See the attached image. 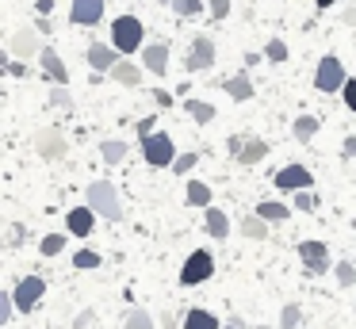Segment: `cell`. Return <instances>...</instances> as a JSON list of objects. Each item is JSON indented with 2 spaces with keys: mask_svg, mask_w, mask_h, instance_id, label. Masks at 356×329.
<instances>
[{
  "mask_svg": "<svg viewBox=\"0 0 356 329\" xmlns=\"http://www.w3.org/2000/svg\"><path fill=\"white\" fill-rule=\"evenodd\" d=\"M88 207H92L100 218H108V222H119L123 218V199H119V191H115V184H108V180H92L88 184Z\"/></svg>",
  "mask_w": 356,
  "mask_h": 329,
  "instance_id": "1",
  "label": "cell"
},
{
  "mask_svg": "<svg viewBox=\"0 0 356 329\" xmlns=\"http://www.w3.org/2000/svg\"><path fill=\"white\" fill-rule=\"evenodd\" d=\"M142 42H146V31H142V23L134 19V15H119V19L111 23V46H115L119 54L142 50Z\"/></svg>",
  "mask_w": 356,
  "mask_h": 329,
  "instance_id": "2",
  "label": "cell"
},
{
  "mask_svg": "<svg viewBox=\"0 0 356 329\" xmlns=\"http://www.w3.org/2000/svg\"><path fill=\"white\" fill-rule=\"evenodd\" d=\"M142 157L154 168H172L177 165V145H172L169 134H149V138H142Z\"/></svg>",
  "mask_w": 356,
  "mask_h": 329,
  "instance_id": "3",
  "label": "cell"
},
{
  "mask_svg": "<svg viewBox=\"0 0 356 329\" xmlns=\"http://www.w3.org/2000/svg\"><path fill=\"white\" fill-rule=\"evenodd\" d=\"M211 275H215V257H211L207 249L188 252V257H184V268H180V283H184V287H195V283L211 280Z\"/></svg>",
  "mask_w": 356,
  "mask_h": 329,
  "instance_id": "4",
  "label": "cell"
},
{
  "mask_svg": "<svg viewBox=\"0 0 356 329\" xmlns=\"http://www.w3.org/2000/svg\"><path fill=\"white\" fill-rule=\"evenodd\" d=\"M348 77H345V65H341L337 54H325L322 61H318V73H314V88L318 92H337L345 88Z\"/></svg>",
  "mask_w": 356,
  "mask_h": 329,
  "instance_id": "5",
  "label": "cell"
},
{
  "mask_svg": "<svg viewBox=\"0 0 356 329\" xmlns=\"http://www.w3.org/2000/svg\"><path fill=\"white\" fill-rule=\"evenodd\" d=\"M42 291H47V280H42V275H24V280L16 283V291H12V295H16V310L31 314L35 306L42 303Z\"/></svg>",
  "mask_w": 356,
  "mask_h": 329,
  "instance_id": "6",
  "label": "cell"
},
{
  "mask_svg": "<svg viewBox=\"0 0 356 329\" xmlns=\"http://www.w3.org/2000/svg\"><path fill=\"white\" fill-rule=\"evenodd\" d=\"M272 180H276L280 191H310L314 188V176H310L307 165H284Z\"/></svg>",
  "mask_w": 356,
  "mask_h": 329,
  "instance_id": "7",
  "label": "cell"
},
{
  "mask_svg": "<svg viewBox=\"0 0 356 329\" xmlns=\"http://www.w3.org/2000/svg\"><path fill=\"white\" fill-rule=\"evenodd\" d=\"M299 260H302V268H307L310 275L330 272V249H325V241H302L299 245Z\"/></svg>",
  "mask_w": 356,
  "mask_h": 329,
  "instance_id": "8",
  "label": "cell"
},
{
  "mask_svg": "<svg viewBox=\"0 0 356 329\" xmlns=\"http://www.w3.org/2000/svg\"><path fill=\"white\" fill-rule=\"evenodd\" d=\"M8 50H12V58H16V61H27V58H39L47 46L39 42V31H35V27H19L16 35H12Z\"/></svg>",
  "mask_w": 356,
  "mask_h": 329,
  "instance_id": "9",
  "label": "cell"
},
{
  "mask_svg": "<svg viewBox=\"0 0 356 329\" xmlns=\"http://www.w3.org/2000/svg\"><path fill=\"white\" fill-rule=\"evenodd\" d=\"M35 153H39V157H47V161H62L65 153H70V142H65L62 138V130H39V134H35Z\"/></svg>",
  "mask_w": 356,
  "mask_h": 329,
  "instance_id": "10",
  "label": "cell"
},
{
  "mask_svg": "<svg viewBox=\"0 0 356 329\" xmlns=\"http://www.w3.org/2000/svg\"><path fill=\"white\" fill-rule=\"evenodd\" d=\"M211 65H215V42H211L207 35H195L184 69H188V73H200V69H211Z\"/></svg>",
  "mask_w": 356,
  "mask_h": 329,
  "instance_id": "11",
  "label": "cell"
},
{
  "mask_svg": "<svg viewBox=\"0 0 356 329\" xmlns=\"http://www.w3.org/2000/svg\"><path fill=\"white\" fill-rule=\"evenodd\" d=\"M70 19L77 23V27H92V23H100L104 19V0H73Z\"/></svg>",
  "mask_w": 356,
  "mask_h": 329,
  "instance_id": "12",
  "label": "cell"
},
{
  "mask_svg": "<svg viewBox=\"0 0 356 329\" xmlns=\"http://www.w3.org/2000/svg\"><path fill=\"white\" fill-rule=\"evenodd\" d=\"M96 218H100V214L92 211V207H73L70 214H65V226H70V234H77V237H88L96 230Z\"/></svg>",
  "mask_w": 356,
  "mask_h": 329,
  "instance_id": "13",
  "label": "cell"
},
{
  "mask_svg": "<svg viewBox=\"0 0 356 329\" xmlns=\"http://www.w3.org/2000/svg\"><path fill=\"white\" fill-rule=\"evenodd\" d=\"M142 65L154 77H161L165 69H169V42H146L142 46Z\"/></svg>",
  "mask_w": 356,
  "mask_h": 329,
  "instance_id": "14",
  "label": "cell"
},
{
  "mask_svg": "<svg viewBox=\"0 0 356 329\" xmlns=\"http://www.w3.org/2000/svg\"><path fill=\"white\" fill-rule=\"evenodd\" d=\"M39 65H42V73H47L50 81L58 84V88H65V81H70V69H65V61L58 58L54 46H47V50L39 54Z\"/></svg>",
  "mask_w": 356,
  "mask_h": 329,
  "instance_id": "15",
  "label": "cell"
},
{
  "mask_svg": "<svg viewBox=\"0 0 356 329\" xmlns=\"http://www.w3.org/2000/svg\"><path fill=\"white\" fill-rule=\"evenodd\" d=\"M115 54H119L115 46H108V42H92V46H88V65L100 69V73H111V69L119 65Z\"/></svg>",
  "mask_w": 356,
  "mask_h": 329,
  "instance_id": "16",
  "label": "cell"
},
{
  "mask_svg": "<svg viewBox=\"0 0 356 329\" xmlns=\"http://www.w3.org/2000/svg\"><path fill=\"white\" fill-rule=\"evenodd\" d=\"M203 230H207V237H215V241H226V237H230V218H226V211L207 207V211H203Z\"/></svg>",
  "mask_w": 356,
  "mask_h": 329,
  "instance_id": "17",
  "label": "cell"
},
{
  "mask_svg": "<svg viewBox=\"0 0 356 329\" xmlns=\"http://www.w3.org/2000/svg\"><path fill=\"white\" fill-rule=\"evenodd\" d=\"M222 88H226V96L230 99H238V104H245V99H253V81H249V73H238V77H230V81H222Z\"/></svg>",
  "mask_w": 356,
  "mask_h": 329,
  "instance_id": "18",
  "label": "cell"
},
{
  "mask_svg": "<svg viewBox=\"0 0 356 329\" xmlns=\"http://www.w3.org/2000/svg\"><path fill=\"white\" fill-rule=\"evenodd\" d=\"M184 329H222L218 326V318L211 310H203V306H195V310L184 314Z\"/></svg>",
  "mask_w": 356,
  "mask_h": 329,
  "instance_id": "19",
  "label": "cell"
},
{
  "mask_svg": "<svg viewBox=\"0 0 356 329\" xmlns=\"http://www.w3.org/2000/svg\"><path fill=\"white\" fill-rule=\"evenodd\" d=\"M108 77H111V81H119V84H127V88H138V84H142V69L131 65V61H119Z\"/></svg>",
  "mask_w": 356,
  "mask_h": 329,
  "instance_id": "20",
  "label": "cell"
},
{
  "mask_svg": "<svg viewBox=\"0 0 356 329\" xmlns=\"http://www.w3.org/2000/svg\"><path fill=\"white\" fill-rule=\"evenodd\" d=\"M257 214H261L264 222H287V218H291V207L280 203V199H264V203L257 207Z\"/></svg>",
  "mask_w": 356,
  "mask_h": 329,
  "instance_id": "21",
  "label": "cell"
},
{
  "mask_svg": "<svg viewBox=\"0 0 356 329\" xmlns=\"http://www.w3.org/2000/svg\"><path fill=\"white\" fill-rule=\"evenodd\" d=\"M268 157V142H261V138H249L245 150L238 153V165H257V161Z\"/></svg>",
  "mask_w": 356,
  "mask_h": 329,
  "instance_id": "22",
  "label": "cell"
},
{
  "mask_svg": "<svg viewBox=\"0 0 356 329\" xmlns=\"http://www.w3.org/2000/svg\"><path fill=\"white\" fill-rule=\"evenodd\" d=\"M238 230L245 237H253V241H264V237H268V222H264L261 214H245V218L238 222Z\"/></svg>",
  "mask_w": 356,
  "mask_h": 329,
  "instance_id": "23",
  "label": "cell"
},
{
  "mask_svg": "<svg viewBox=\"0 0 356 329\" xmlns=\"http://www.w3.org/2000/svg\"><path fill=\"white\" fill-rule=\"evenodd\" d=\"M318 127H322V122H318L314 115H299V119L291 122V134H295V142H310V138L318 134Z\"/></svg>",
  "mask_w": 356,
  "mask_h": 329,
  "instance_id": "24",
  "label": "cell"
},
{
  "mask_svg": "<svg viewBox=\"0 0 356 329\" xmlns=\"http://www.w3.org/2000/svg\"><path fill=\"white\" fill-rule=\"evenodd\" d=\"M184 111L192 115L200 127H207V122L215 119V104H203V99H184Z\"/></svg>",
  "mask_w": 356,
  "mask_h": 329,
  "instance_id": "25",
  "label": "cell"
},
{
  "mask_svg": "<svg viewBox=\"0 0 356 329\" xmlns=\"http://www.w3.org/2000/svg\"><path fill=\"white\" fill-rule=\"evenodd\" d=\"M184 199L192 207H203V211H207V207H211V188L203 180H192V184H188V191H184Z\"/></svg>",
  "mask_w": 356,
  "mask_h": 329,
  "instance_id": "26",
  "label": "cell"
},
{
  "mask_svg": "<svg viewBox=\"0 0 356 329\" xmlns=\"http://www.w3.org/2000/svg\"><path fill=\"white\" fill-rule=\"evenodd\" d=\"M100 157L108 161V165H123V161H127V142H119V138L100 142Z\"/></svg>",
  "mask_w": 356,
  "mask_h": 329,
  "instance_id": "27",
  "label": "cell"
},
{
  "mask_svg": "<svg viewBox=\"0 0 356 329\" xmlns=\"http://www.w3.org/2000/svg\"><path fill=\"white\" fill-rule=\"evenodd\" d=\"M127 329H157L154 326V314L149 310H138V306H134V310H127Z\"/></svg>",
  "mask_w": 356,
  "mask_h": 329,
  "instance_id": "28",
  "label": "cell"
},
{
  "mask_svg": "<svg viewBox=\"0 0 356 329\" xmlns=\"http://www.w3.org/2000/svg\"><path fill=\"white\" fill-rule=\"evenodd\" d=\"M299 321H302L299 303H287L284 310H280V329H299Z\"/></svg>",
  "mask_w": 356,
  "mask_h": 329,
  "instance_id": "29",
  "label": "cell"
},
{
  "mask_svg": "<svg viewBox=\"0 0 356 329\" xmlns=\"http://www.w3.org/2000/svg\"><path fill=\"white\" fill-rule=\"evenodd\" d=\"M172 12H177L180 19H195V15H203V0H177Z\"/></svg>",
  "mask_w": 356,
  "mask_h": 329,
  "instance_id": "30",
  "label": "cell"
},
{
  "mask_svg": "<svg viewBox=\"0 0 356 329\" xmlns=\"http://www.w3.org/2000/svg\"><path fill=\"white\" fill-rule=\"evenodd\" d=\"M39 249H42V257H58V252L65 249V234H47Z\"/></svg>",
  "mask_w": 356,
  "mask_h": 329,
  "instance_id": "31",
  "label": "cell"
},
{
  "mask_svg": "<svg viewBox=\"0 0 356 329\" xmlns=\"http://www.w3.org/2000/svg\"><path fill=\"white\" fill-rule=\"evenodd\" d=\"M100 252H96V249H81L77 252V257H73V268H81V272H85V268H100Z\"/></svg>",
  "mask_w": 356,
  "mask_h": 329,
  "instance_id": "32",
  "label": "cell"
},
{
  "mask_svg": "<svg viewBox=\"0 0 356 329\" xmlns=\"http://www.w3.org/2000/svg\"><path fill=\"white\" fill-rule=\"evenodd\" d=\"M337 283L341 287H353L356 283V260H337Z\"/></svg>",
  "mask_w": 356,
  "mask_h": 329,
  "instance_id": "33",
  "label": "cell"
},
{
  "mask_svg": "<svg viewBox=\"0 0 356 329\" xmlns=\"http://www.w3.org/2000/svg\"><path fill=\"white\" fill-rule=\"evenodd\" d=\"M195 165H200V153H195V150H188V153H180V157H177V165H172V172H180V176H184L188 168H195Z\"/></svg>",
  "mask_w": 356,
  "mask_h": 329,
  "instance_id": "34",
  "label": "cell"
},
{
  "mask_svg": "<svg viewBox=\"0 0 356 329\" xmlns=\"http://www.w3.org/2000/svg\"><path fill=\"white\" fill-rule=\"evenodd\" d=\"M264 58H268V61H287V42H280V38H272V42L264 46Z\"/></svg>",
  "mask_w": 356,
  "mask_h": 329,
  "instance_id": "35",
  "label": "cell"
},
{
  "mask_svg": "<svg viewBox=\"0 0 356 329\" xmlns=\"http://www.w3.org/2000/svg\"><path fill=\"white\" fill-rule=\"evenodd\" d=\"M295 211H318V195L299 191V195H295Z\"/></svg>",
  "mask_w": 356,
  "mask_h": 329,
  "instance_id": "36",
  "label": "cell"
},
{
  "mask_svg": "<svg viewBox=\"0 0 356 329\" xmlns=\"http://www.w3.org/2000/svg\"><path fill=\"white\" fill-rule=\"evenodd\" d=\"M70 104H73L70 88H58L54 84V92H50V107H70Z\"/></svg>",
  "mask_w": 356,
  "mask_h": 329,
  "instance_id": "37",
  "label": "cell"
},
{
  "mask_svg": "<svg viewBox=\"0 0 356 329\" xmlns=\"http://www.w3.org/2000/svg\"><path fill=\"white\" fill-rule=\"evenodd\" d=\"M341 99H345L348 111H356V77H348V84L341 88Z\"/></svg>",
  "mask_w": 356,
  "mask_h": 329,
  "instance_id": "38",
  "label": "cell"
},
{
  "mask_svg": "<svg viewBox=\"0 0 356 329\" xmlns=\"http://www.w3.org/2000/svg\"><path fill=\"white\" fill-rule=\"evenodd\" d=\"M12 310H16V295H0V321H12Z\"/></svg>",
  "mask_w": 356,
  "mask_h": 329,
  "instance_id": "39",
  "label": "cell"
},
{
  "mask_svg": "<svg viewBox=\"0 0 356 329\" xmlns=\"http://www.w3.org/2000/svg\"><path fill=\"white\" fill-rule=\"evenodd\" d=\"M211 19H226V15H230V0H211Z\"/></svg>",
  "mask_w": 356,
  "mask_h": 329,
  "instance_id": "40",
  "label": "cell"
},
{
  "mask_svg": "<svg viewBox=\"0 0 356 329\" xmlns=\"http://www.w3.org/2000/svg\"><path fill=\"white\" fill-rule=\"evenodd\" d=\"M154 122H157V119H154V115H146V119H138V134H142V138H149V134H157V130H154Z\"/></svg>",
  "mask_w": 356,
  "mask_h": 329,
  "instance_id": "41",
  "label": "cell"
},
{
  "mask_svg": "<svg viewBox=\"0 0 356 329\" xmlns=\"http://www.w3.org/2000/svg\"><path fill=\"white\" fill-rule=\"evenodd\" d=\"M35 12H39V19H47L54 12V0H35Z\"/></svg>",
  "mask_w": 356,
  "mask_h": 329,
  "instance_id": "42",
  "label": "cell"
},
{
  "mask_svg": "<svg viewBox=\"0 0 356 329\" xmlns=\"http://www.w3.org/2000/svg\"><path fill=\"white\" fill-rule=\"evenodd\" d=\"M154 104H157V107H172V96H169L165 88H157V92H154Z\"/></svg>",
  "mask_w": 356,
  "mask_h": 329,
  "instance_id": "43",
  "label": "cell"
},
{
  "mask_svg": "<svg viewBox=\"0 0 356 329\" xmlns=\"http://www.w3.org/2000/svg\"><path fill=\"white\" fill-rule=\"evenodd\" d=\"M92 318H96L92 310H81V314H77V321H73V329H85V326H88V321H92Z\"/></svg>",
  "mask_w": 356,
  "mask_h": 329,
  "instance_id": "44",
  "label": "cell"
},
{
  "mask_svg": "<svg viewBox=\"0 0 356 329\" xmlns=\"http://www.w3.org/2000/svg\"><path fill=\"white\" fill-rule=\"evenodd\" d=\"M8 73H12V77H27V65H24V61H12Z\"/></svg>",
  "mask_w": 356,
  "mask_h": 329,
  "instance_id": "45",
  "label": "cell"
},
{
  "mask_svg": "<svg viewBox=\"0 0 356 329\" xmlns=\"http://www.w3.org/2000/svg\"><path fill=\"white\" fill-rule=\"evenodd\" d=\"M345 157H356V138H348V142H345Z\"/></svg>",
  "mask_w": 356,
  "mask_h": 329,
  "instance_id": "46",
  "label": "cell"
},
{
  "mask_svg": "<svg viewBox=\"0 0 356 329\" xmlns=\"http://www.w3.org/2000/svg\"><path fill=\"white\" fill-rule=\"evenodd\" d=\"M318 8H333V4H341V0H314Z\"/></svg>",
  "mask_w": 356,
  "mask_h": 329,
  "instance_id": "47",
  "label": "cell"
},
{
  "mask_svg": "<svg viewBox=\"0 0 356 329\" xmlns=\"http://www.w3.org/2000/svg\"><path fill=\"white\" fill-rule=\"evenodd\" d=\"M222 329H241V326H238V321H234V326H222Z\"/></svg>",
  "mask_w": 356,
  "mask_h": 329,
  "instance_id": "48",
  "label": "cell"
},
{
  "mask_svg": "<svg viewBox=\"0 0 356 329\" xmlns=\"http://www.w3.org/2000/svg\"><path fill=\"white\" fill-rule=\"evenodd\" d=\"M161 4H169V8H172V4H177V0H161Z\"/></svg>",
  "mask_w": 356,
  "mask_h": 329,
  "instance_id": "49",
  "label": "cell"
},
{
  "mask_svg": "<svg viewBox=\"0 0 356 329\" xmlns=\"http://www.w3.org/2000/svg\"><path fill=\"white\" fill-rule=\"evenodd\" d=\"M257 329H268V326H257Z\"/></svg>",
  "mask_w": 356,
  "mask_h": 329,
  "instance_id": "50",
  "label": "cell"
},
{
  "mask_svg": "<svg viewBox=\"0 0 356 329\" xmlns=\"http://www.w3.org/2000/svg\"><path fill=\"white\" fill-rule=\"evenodd\" d=\"M353 260H356V257H353Z\"/></svg>",
  "mask_w": 356,
  "mask_h": 329,
  "instance_id": "51",
  "label": "cell"
}]
</instances>
